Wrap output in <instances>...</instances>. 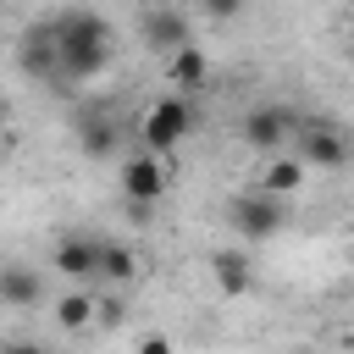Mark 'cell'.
<instances>
[{"label": "cell", "mask_w": 354, "mask_h": 354, "mask_svg": "<svg viewBox=\"0 0 354 354\" xmlns=\"http://www.w3.org/2000/svg\"><path fill=\"white\" fill-rule=\"evenodd\" d=\"M55 55H61V83H88L111 66L116 33L100 11H61L55 17Z\"/></svg>", "instance_id": "1"}, {"label": "cell", "mask_w": 354, "mask_h": 354, "mask_svg": "<svg viewBox=\"0 0 354 354\" xmlns=\"http://www.w3.org/2000/svg\"><path fill=\"white\" fill-rule=\"evenodd\" d=\"M138 133H144V149H149V155H177V144L194 133V105H188V94L155 100V105L144 111Z\"/></svg>", "instance_id": "2"}, {"label": "cell", "mask_w": 354, "mask_h": 354, "mask_svg": "<svg viewBox=\"0 0 354 354\" xmlns=\"http://www.w3.org/2000/svg\"><path fill=\"white\" fill-rule=\"evenodd\" d=\"M227 221H232V232L238 238H249V243H266V238H277L282 232V199L277 194H266V188H249V194H238L232 205H227Z\"/></svg>", "instance_id": "3"}, {"label": "cell", "mask_w": 354, "mask_h": 354, "mask_svg": "<svg viewBox=\"0 0 354 354\" xmlns=\"http://www.w3.org/2000/svg\"><path fill=\"white\" fill-rule=\"evenodd\" d=\"M293 144H299V160H304L310 171H332V166L348 160V133H343L337 122H326V116L299 122V127H293Z\"/></svg>", "instance_id": "4"}, {"label": "cell", "mask_w": 354, "mask_h": 354, "mask_svg": "<svg viewBox=\"0 0 354 354\" xmlns=\"http://www.w3.org/2000/svg\"><path fill=\"white\" fill-rule=\"evenodd\" d=\"M293 127H299V116H293L288 105H254V111L238 122V138H243L254 155H277V149L293 138Z\"/></svg>", "instance_id": "5"}, {"label": "cell", "mask_w": 354, "mask_h": 354, "mask_svg": "<svg viewBox=\"0 0 354 354\" xmlns=\"http://www.w3.org/2000/svg\"><path fill=\"white\" fill-rule=\"evenodd\" d=\"M17 66L39 83H61V55H55V17L50 22H28L17 39Z\"/></svg>", "instance_id": "6"}, {"label": "cell", "mask_w": 354, "mask_h": 354, "mask_svg": "<svg viewBox=\"0 0 354 354\" xmlns=\"http://www.w3.org/2000/svg\"><path fill=\"white\" fill-rule=\"evenodd\" d=\"M171 188V171H166V155H127V166H122V194H127V205H155L160 194Z\"/></svg>", "instance_id": "7"}, {"label": "cell", "mask_w": 354, "mask_h": 354, "mask_svg": "<svg viewBox=\"0 0 354 354\" xmlns=\"http://www.w3.org/2000/svg\"><path fill=\"white\" fill-rule=\"evenodd\" d=\"M144 44H149L155 55H171V50L194 44V28H188V17H183L177 6H149V11H144Z\"/></svg>", "instance_id": "8"}, {"label": "cell", "mask_w": 354, "mask_h": 354, "mask_svg": "<svg viewBox=\"0 0 354 354\" xmlns=\"http://www.w3.org/2000/svg\"><path fill=\"white\" fill-rule=\"evenodd\" d=\"M50 266H55L66 282H77V288L100 282V238H61L55 254H50Z\"/></svg>", "instance_id": "9"}, {"label": "cell", "mask_w": 354, "mask_h": 354, "mask_svg": "<svg viewBox=\"0 0 354 354\" xmlns=\"http://www.w3.org/2000/svg\"><path fill=\"white\" fill-rule=\"evenodd\" d=\"M210 277H216V288H221L227 299H238V293H249V282H254V260H249L243 249H216V254H210Z\"/></svg>", "instance_id": "10"}, {"label": "cell", "mask_w": 354, "mask_h": 354, "mask_svg": "<svg viewBox=\"0 0 354 354\" xmlns=\"http://www.w3.org/2000/svg\"><path fill=\"white\" fill-rule=\"evenodd\" d=\"M39 293H44V282L33 266H17V260L0 266V304L6 310H28V304H39Z\"/></svg>", "instance_id": "11"}, {"label": "cell", "mask_w": 354, "mask_h": 354, "mask_svg": "<svg viewBox=\"0 0 354 354\" xmlns=\"http://www.w3.org/2000/svg\"><path fill=\"white\" fill-rule=\"evenodd\" d=\"M205 77H210V61H205V50H199V44H183V50H171V55H166V83H171L177 94H194Z\"/></svg>", "instance_id": "12"}, {"label": "cell", "mask_w": 354, "mask_h": 354, "mask_svg": "<svg viewBox=\"0 0 354 354\" xmlns=\"http://www.w3.org/2000/svg\"><path fill=\"white\" fill-rule=\"evenodd\" d=\"M304 177H310V166H304L299 155H271V160H266V171H260V188H266V194H277V199H288V194H299V188H304Z\"/></svg>", "instance_id": "13"}, {"label": "cell", "mask_w": 354, "mask_h": 354, "mask_svg": "<svg viewBox=\"0 0 354 354\" xmlns=\"http://www.w3.org/2000/svg\"><path fill=\"white\" fill-rule=\"evenodd\" d=\"M77 149L88 155V160H105V155H116V122L111 116H77Z\"/></svg>", "instance_id": "14"}, {"label": "cell", "mask_w": 354, "mask_h": 354, "mask_svg": "<svg viewBox=\"0 0 354 354\" xmlns=\"http://www.w3.org/2000/svg\"><path fill=\"white\" fill-rule=\"evenodd\" d=\"M94 310H100L94 293H88V288H72V293L55 299V326H61V332H83V326L94 321Z\"/></svg>", "instance_id": "15"}, {"label": "cell", "mask_w": 354, "mask_h": 354, "mask_svg": "<svg viewBox=\"0 0 354 354\" xmlns=\"http://www.w3.org/2000/svg\"><path fill=\"white\" fill-rule=\"evenodd\" d=\"M100 277L116 282V288L138 282V254H133L127 243H100Z\"/></svg>", "instance_id": "16"}, {"label": "cell", "mask_w": 354, "mask_h": 354, "mask_svg": "<svg viewBox=\"0 0 354 354\" xmlns=\"http://www.w3.org/2000/svg\"><path fill=\"white\" fill-rule=\"evenodd\" d=\"M243 11V0H205V17H216V22H232Z\"/></svg>", "instance_id": "17"}, {"label": "cell", "mask_w": 354, "mask_h": 354, "mask_svg": "<svg viewBox=\"0 0 354 354\" xmlns=\"http://www.w3.org/2000/svg\"><path fill=\"white\" fill-rule=\"evenodd\" d=\"M133 354H177V348H171V337H166V332H149V337H138V348H133Z\"/></svg>", "instance_id": "18"}, {"label": "cell", "mask_w": 354, "mask_h": 354, "mask_svg": "<svg viewBox=\"0 0 354 354\" xmlns=\"http://www.w3.org/2000/svg\"><path fill=\"white\" fill-rule=\"evenodd\" d=\"M0 354H50V348H44V343H6Z\"/></svg>", "instance_id": "19"}, {"label": "cell", "mask_w": 354, "mask_h": 354, "mask_svg": "<svg viewBox=\"0 0 354 354\" xmlns=\"http://www.w3.org/2000/svg\"><path fill=\"white\" fill-rule=\"evenodd\" d=\"M0 116H6V88H0Z\"/></svg>", "instance_id": "20"}, {"label": "cell", "mask_w": 354, "mask_h": 354, "mask_svg": "<svg viewBox=\"0 0 354 354\" xmlns=\"http://www.w3.org/2000/svg\"><path fill=\"white\" fill-rule=\"evenodd\" d=\"M348 50H354V28H348Z\"/></svg>", "instance_id": "21"}, {"label": "cell", "mask_w": 354, "mask_h": 354, "mask_svg": "<svg viewBox=\"0 0 354 354\" xmlns=\"http://www.w3.org/2000/svg\"><path fill=\"white\" fill-rule=\"evenodd\" d=\"M348 249H354V243H348Z\"/></svg>", "instance_id": "22"}, {"label": "cell", "mask_w": 354, "mask_h": 354, "mask_svg": "<svg viewBox=\"0 0 354 354\" xmlns=\"http://www.w3.org/2000/svg\"><path fill=\"white\" fill-rule=\"evenodd\" d=\"M0 6H6V0H0Z\"/></svg>", "instance_id": "23"}]
</instances>
